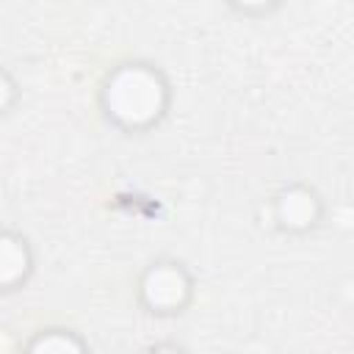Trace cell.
I'll list each match as a JSON object with an SVG mask.
<instances>
[{
	"mask_svg": "<svg viewBox=\"0 0 354 354\" xmlns=\"http://www.w3.org/2000/svg\"><path fill=\"white\" fill-rule=\"evenodd\" d=\"M102 108L122 130H147L169 108V83L152 64H122L102 86Z\"/></svg>",
	"mask_w": 354,
	"mask_h": 354,
	"instance_id": "cell-1",
	"label": "cell"
},
{
	"mask_svg": "<svg viewBox=\"0 0 354 354\" xmlns=\"http://www.w3.org/2000/svg\"><path fill=\"white\" fill-rule=\"evenodd\" d=\"M191 290H194L191 274L177 260H158V263H152L141 274V282H138V293H141L144 307L158 313V315L180 313L188 304Z\"/></svg>",
	"mask_w": 354,
	"mask_h": 354,
	"instance_id": "cell-2",
	"label": "cell"
},
{
	"mask_svg": "<svg viewBox=\"0 0 354 354\" xmlns=\"http://www.w3.org/2000/svg\"><path fill=\"white\" fill-rule=\"evenodd\" d=\"M321 213H324L321 196L315 194V188L304 183H293L282 188L274 199V218L282 230L290 232H307L321 221Z\"/></svg>",
	"mask_w": 354,
	"mask_h": 354,
	"instance_id": "cell-3",
	"label": "cell"
},
{
	"mask_svg": "<svg viewBox=\"0 0 354 354\" xmlns=\"http://www.w3.org/2000/svg\"><path fill=\"white\" fill-rule=\"evenodd\" d=\"M33 268V254L30 246L22 235L6 230L0 238V285L6 290H11L14 285L25 282V277Z\"/></svg>",
	"mask_w": 354,
	"mask_h": 354,
	"instance_id": "cell-4",
	"label": "cell"
},
{
	"mask_svg": "<svg viewBox=\"0 0 354 354\" xmlns=\"http://www.w3.org/2000/svg\"><path fill=\"white\" fill-rule=\"evenodd\" d=\"M25 354H88V348L69 329H41L30 337Z\"/></svg>",
	"mask_w": 354,
	"mask_h": 354,
	"instance_id": "cell-5",
	"label": "cell"
},
{
	"mask_svg": "<svg viewBox=\"0 0 354 354\" xmlns=\"http://www.w3.org/2000/svg\"><path fill=\"white\" fill-rule=\"evenodd\" d=\"M11 97H14V83H11V75L3 72V108L8 111L11 108Z\"/></svg>",
	"mask_w": 354,
	"mask_h": 354,
	"instance_id": "cell-6",
	"label": "cell"
},
{
	"mask_svg": "<svg viewBox=\"0 0 354 354\" xmlns=\"http://www.w3.org/2000/svg\"><path fill=\"white\" fill-rule=\"evenodd\" d=\"M147 354H185V348H180L174 343H158V346L147 348Z\"/></svg>",
	"mask_w": 354,
	"mask_h": 354,
	"instance_id": "cell-7",
	"label": "cell"
}]
</instances>
